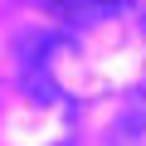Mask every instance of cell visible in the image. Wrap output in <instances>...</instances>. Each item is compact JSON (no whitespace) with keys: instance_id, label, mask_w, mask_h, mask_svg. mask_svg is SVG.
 I'll use <instances>...</instances> for the list:
<instances>
[{"instance_id":"obj_2","label":"cell","mask_w":146,"mask_h":146,"mask_svg":"<svg viewBox=\"0 0 146 146\" xmlns=\"http://www.w3.org/2000/svg\"><path fill=\"white\" fill-rule=\"evenodd\" d=\"M107 146H146V83L127 98V107H122V117L112 122V136H107Z\"/></svg>"},{"instance_id":"obj_1","label":"cell","mask_w":146,"mask_h":146,"mask_svg":"<svg viewBox=\"0 0 146 146\" xmlns=\"http://www.w3.org/2000/svg\"><path fill=\"white\" fill-rule=\"evenodd\" d=\"M34 5L63 25H98V20H112V15H127L136 0H34Z\"/></svg>"},{"instance_id":"obj_3","label":"cell","mask_w":146,"mask_h":146,"mask_svg":"<svg viewBox=\"0 0 146 146\" xmlns=\"http://www.w3.org/2000/svg\"><path fill=\"white\" fill-rule=\"evenodd\" d=\"M141 25H146V15H141Z\"/></svg>"}]
</instances>
